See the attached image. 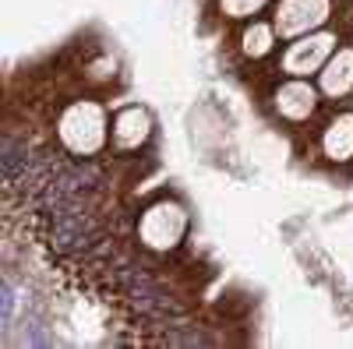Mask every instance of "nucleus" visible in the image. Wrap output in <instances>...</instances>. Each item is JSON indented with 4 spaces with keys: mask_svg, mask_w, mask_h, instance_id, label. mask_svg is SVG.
I'll list each match as a JSON object with an SVG mask.
<instances>
[{
    "mask_svg": "<svg viewBox=\"0 0 353 349\" xmlns=\"http://www.w3.org/2000/svg\"><path fill=\"white\" fill-rule=\"evenodd\" d=\"M110 124H106V109L96 99H74L61 109L57 116V138H61L64 152L71 156H96L103 145H106Z\"/></svg>",
    "mask_w": 353,
    "mask_h": 349,
    "instance_id": "f257e3e1",
    "label": "nucleus"
},
{
    "mask_svg": "<svg viewBox=\"0 0 353 349\" xmlns=\"http://www.w3.org/2000/svg\"><path fill=\"white\" fill-rule=\"evenodd\" d=\"M184 237H188V212L173 198H159L138 219V240L149 251H173Z\"/></svg>",
    "mask_w": 353,
    "mask_h": 349,
    "instance_id": "f03ea898",
    "label": "nucleus"
},
{
    "mask_svg": "<svg viewBox=\"0 0 353 349\" xmlns=\"http://www.w3.org/2000/svg\"><path fill=\"white\" fill-rule=\"evenodd\" d=\"M329 14H332V0H279L272 25H276V36L297 39L321 28L329 21Z\"/></svg>",
    "mask_w": 353,
    "mask_h": 349,
    "instance_id": "7ed1b4c3",
    "label": "nucleus"
},
{
    "mask_svg": "<svg viewBox=\"0 0 353 349\" xmlns=\"http://www.w3.org/2000/svg\"><path fill=\"white\" fill-rule=\"evenodd\" d=\"M336 53V32H307V36H297L290 46H286V53H283V71L286 74H293V78H307V74H314V71H321L325 67V61Z\"/></svg>",
    "mask_w": 353,
    "mask_h": 349,
    "instance_id": "20e7f679",
    "label": "nucleus"
},
{
    "mask_svg": "<svg viewBox=\"0 0 353 349\" xmlns=\"http://www.w3.org/2000/svg\"><path fill=\"white\" fill-rule=\"evenodd\" d=\"M276 109L286 116V120L301 124L318 109V89L311 81H304V78H290L286 85L276 89Z\"/></svg>",
    "mask_w": 353,
    "mask_h": 349,
    "instance_id": "39448f33",
    "label": "nucleus"
},
{
    "mask_svg": "<svg viewBox=\"0 0 353 349\" xmlns=\"http://www.w3.org/2000/svg\"><path fill=\"white\" fill-rule=\"evenodd\" d=\"M318 85H321V92H325L329 99L350 96V89H353V50L332 53L325 61V67L318 71Z\"/></svg>",
    "mask_w": 353,
    "mask_h": 349,
    "instance_id": "423d86ee",
    "label": "nucleus"
},
{
    "mask_svg": "<svg viewBox=\"0 0 353 349\" xmlns=\"http://www.w3.org/2000/svg\"><path fill=\"white\" fill-rule=\"evenodd\" d=\"M152 131V116L145 106H128L117 113V120H113V141L121 145V149H138V145L149 138Z\"/></svg>",
    "mask_w": 353,
    "mask_h": 349,
    "instance_id": "0eeeda50",
    "label": "nucleus"
},
{
    "mask_svg": "<svg viewBox=\"0 0 353 349\" xmlns=\"http://www.w3.org/2000/svg\"><path fill=\"white\" fill-rule=\"evenodd\" d=\"M321 152L332 162L353 159V113H339L336 120L321 131Z\"/></svg>",
    "mask_w": 353,
    "mask_h": 349,
    "instance_id": "6e6552de",
    "label": "nucleus"
},
{
    "mask_svg": "<svg viewBox=\"0 0 353 349\" xmlns=\"http://www.w3.org/2000/svg\"><path fill=\"white\" fill-rule=\"evenodd\" d=\"M241 46H244V56H254V61H261V56H269L272 46H276V25L269 21H254L244 28L241 36Z\"/></svg>",
    "mask_w": 353,
    "mask_h": 349,
    "instance_id": "1a4fd4ad",
    "label": "nucleus"
},
{
    "mask_svg": "<svg viewBox=\"0 0 353 349\" xmlns=\"http://www.w3.org/2000/svg\"><path fill=\"white\" fill-rule=\"evenodd\" d=\"M269 0H219V11L226 14V18H251V14H258Z\"/></svg>",
    "mask_w": 353,
    "mask_h": 349,
    "instance_id": "9d476101",
    "label": "nucleus"
}]
</instances>
